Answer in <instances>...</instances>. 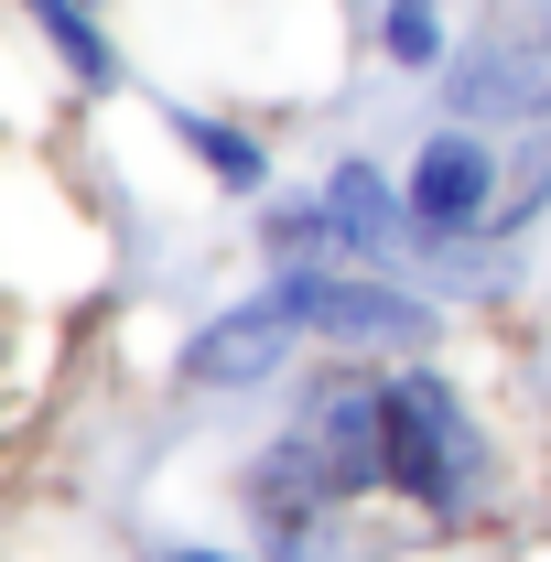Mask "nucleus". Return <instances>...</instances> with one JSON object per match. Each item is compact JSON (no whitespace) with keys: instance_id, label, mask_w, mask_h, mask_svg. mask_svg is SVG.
<instances>
[{"instance_id":"6e6552de","label":"nucleus","mask_w":551,"mask_h":562,"mask_svg":"<svg viewBox=\"0 0 551 562\" xmlns=\"http://www.w3.org/2000/svg\"><path fill=\"white\" fill-rule=\"evenodd\" d=\"M22 11L44 22V44H55L66 87H87V98L120 87V55H109V33H98V0H22Z\"/></svg>"},{"instance_id":"f03ea898","label":"nucleus","mask_w":551,"mask_h":562,"mask_svg":"<svg viewBox=\"0 0 551 562\" xmlns=\"http://www.w3.org/2000/svg\"><path fill=\"white\" fill-rule=\"evenodd\" d=\"M379 422H390V497H412L421 519H476L497 497V432L476 422V401L432 368V357H401L379 368Z\"/></svg>"},{"instance_id":"9b49d317","label":"nucleus","mask_w":551,"mask_h":562,"mask_svg":"<svg viewBox=\"0 0 551 562\" xmlns=\"http://www.w3.org/2000/svg\"><path fill=\"white\" fill-rule=\"evenodd\" d=\"M541 11H551V0H541Z\"/></svg>"},{"instance_id":"7ed1b4c3","label":"nucleus","mask_w":551,"mask_h":562,"mask_svg":"<svg viewBox=\"0 0 551 562\" xmlns=\"http://www.w3.org/2000/svg\"><path fill=\"white\" fill-rule=\"evenodd\" d=\"M271 292L281 314L303 325V347L325 357H379V368H401V357H432L443 336V303L401 271H357V260H271Z\"/></svg>"},{"instance_id":"423d86ee","label":"nucleus","mask_w":551,"mask_h":562,"mask_svg":"<svg viewBox=\"0 0 551 562\" xmlns=\"http://www.w3.org/2000/svg\"><path fill=\"white\" fill-rule=\"evenodd\" d=\"M292 357H303V325L281 314V292L260 281V292H238L227 314H206V325L184 336L173 379H184V390H206V401H227V390H271Z\"/></svg>"},{"instance_id":"9d476101","label":"nucleus","mask_w":551,"mask_h":562,"mask_svg":"<svg viewBox=\"0 0 551 562\" xmlns=\"http://www.w3.org/2000/svg\"><path fill=\"white\" fill-rule=\"evenodd\" d=\"M151 562H260V552H216V541H151Z\"/></svg>"},{"instance_id":"20e7f679","label":"nucleus","mask_w":551,"mask_h":562,"mask_svg":"<svg viewBox=\"0 0 551 562\" xmlns=\"http://www.w3.org/2000/svg\"><path fill=\"white\" fill-rule=\"evenodd\" d=\"M432 87H443V120H465V131H497V140L551 131V11L530 33L454 44V66L432 76Z\"/></svg>"},{"instance_id":"39448f33","label":"nucleus","mask_w":551,"mask_h":562,"mask_svg":"<svg viewBox=\"0 0 551 562\" xmlns=\"http://www.w3.org/2000/svg\"><path fill=\"white\" fill-rule=\"evenodd\" d=\"M497 195H508V140L465 131V120L421 131L401 162V206L421 238H497Z\"/></svg>"},{"instance_id":"0eeeda50","label":"nucleus","mask_w":551,"mask_h":562,"mask_svg":"<svg viewBox=\"0 0 551 562\" xmlns=\"http://www.w3.org/2000/svg\"><path fill=\"white\" fill-rule=\"evenodd\" d=\"M173 120V140L206 162L216 195H271V151H260V131H238V120H216V109H162Z\"/></svg>"},{"instance_id":"f257e3e1","label":"nucleus","mask_w":551,"mask_h":562,"mask_svg":"<svg viewBox=\"0 0 551 562\" xmlns=\"http://www.w3.org/2000/svg\"><path fill=\"white\" fill-rule=\"evenodd\" d=\"M390 487V422H379V368H325V379H303V401L281 422L271 443L249 454V519L271 530V552L292 562L336 508Z\"/></svg>"},{"instance_id":"1a4fd4ad","label":"nucleus","mask_w":551,"mask_h":562,"mask_svg":"<svg viewBox=\"0 0 551 562\" xmlns=\"http://www.w3.org/2000/svg\"><path fill=\"white\" fill-rule=\"evenodd\" d=\"M379 66H390V76H443V66H454L443 0H379Z\"/></svg>"}]
</instances>
